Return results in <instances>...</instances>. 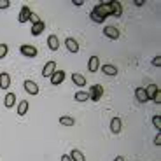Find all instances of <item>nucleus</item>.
<instances>
[{
    "instance_id": "obj_28",
    "label": "nucleus",
    "mask_w": 161,
    "mask_h": 161,
    "mask_svg": "<svg viewBox=\"0 0 161 161\" xmlns=\"http://www.w3.org/2000/svg\"><path fill=\"white\" fill-rule=\"evenodd\" d=\"M9 5H11V2H9V0H0V9H7Z\"/></svg>"
},
{
    "instance_id": "obj_34",
    "label": "nucleus",
    "mask_w": 161,
    "mask_h": 161,
    "mask_svg": "<svg viewBox=\"0 0 161 161\" xmlns=\"http://www.w3.org/2000/svg\"><path fill=\"white\" fill-rule=\"evenodd\" d=\"M135 5H138V7H140V5H144V2H142V0H135Z\"/></svg>"
},
{
    "instance_id": "obj_20",
    "label": "nucleus",
    "mask_w": 161,
    "mask_h": 161,
    "mask_svg": "<svg viewBox=\"0 0 161 161\" xmlns=\"http://www.w3.org/2000/svg\"><path fill=\"white\" fill-rule=\"evenodd\" d=\"M44 28H46V23L44 21H39V23H35L32 26V35H40V33L44 32Z\"/></svg>"
},
{
    "instance_id": "obj_11",
    "label": "nucleus",
    "mask_w": 161,
    "mask_h": 161,
    "mask_svg": "<svg viewBox=\"0 0 161 161\" xmlns=\"http://www.w3.org/2000/svg\"><path fill=\"white\" fill-rule=\"evenodd\" d=\"M47 46L51 51H56L58 47H60V39H58V35H49L47 37Z\"/></svg>"
},
{
    "instance_id": "obj_30",
    "label": "nucleus",
    "mask_w": 161,
    "mask_h": 161,
    "mask_svg": "<svg viewBox=\"0 0 161 161\" xmlns=\"http://www.w3.org/2000/svg\"><path fill=\"white\" fill-rule=\"evenodd\" d=\"M30 21H32V23L35 25V23H39L40 19H39V16H37V14H32V16H30Z\"/></svg>"
},
{
    "instance_id": "obj_12",
    "label": "nucleus",
    "mask_w": 161,
    "mask_h": 161,
    "mask_svg": "<svg viewBox=\"0 0 161 161\" xmlns=\"http://www.w3.org/2000/svg\"><path fill=\"white\" fill-rule=\"evenodd\" d=\"M65 46H67V49H69L70 53H77V51H79V44H77V40L72 39V37H69V39L65 40Z\"/></svg>"
},
{
    "instance_id": "obj_33",
    "label": "nucleus",
    "mask_w": 161,
    "mask_h": 161,
    "mask_svg": "<svg viewBox=\"0 0 161 161\" xmlns=\"http://www.w3.org/2000/svg\"><path fill=\"white\" fill-rule=\"evenodd\" d=\"M61 161H72V159H70L69 154H63V156H61Z\"/></svg>"
},
{
    "instance_id": "obj_1",
    "label": "nucleus",
    "mask_w": 161,
    "mask_h": 161,
    "mask_svg": "<svg viewBox=\"0 0 161 161\" xmlns=\"http://www.w3.org/2000/svg\"><path fill=\"white\" fill-rule=\"evenodd\" d=\"M112 16V9H110V2H102V4H98L97 7H93L91 14H89V18H91L95 23H103L105 18Z\"/></svg>"
},
{
    "instance_id": "obj_26",
    "label": "nucleus",
    "mask_w": 161,
    "mask_h": 161,
    "mask_svg": "<svg viewBox=\"0 0 161 161\" xmlns=\"http://www.w3.org/2000/svg\"><path fill=\"white\" fill-rule=\"evenodd\" d=\"M153 125L156 126V130H161V116H154L153 117Z\"/></svg>"
},
{
    "instance_id": "obj_7",
    "label": "nucleus",
    "mask_w": 161,
    "mask_h": 161,
    "mask_svg": "<svg viewBox=\"0 0 161 161\" xmlns=\"http://www.w3.org/2000/svg\"><path fill=\"white\" fill-rule=\"evenodd\" d=\"M88 70H89L91 74L98 72V70H100V58H98V56H91V58H89V61H88Z\"/></svg>"
},
{
    "instance_id": "obj_27",
    "label": "nucleus",
    "mask_w": 161,
    "mask_h": 161,
    "mask_svg": "<svg viewBox=\"0 0 161 161\" xmlns=\"http://www.w3.org/2000/svg\"><path fill=\"white\" fill-rule=\"evenodd\" d=\"M153 102H154V103H158V105H159V103H161V91H158V93H156V95H154V98H153Z\"/></svg>"
},
{
    "instance_id": "obj_17",
    "label": "nucleus",
    "mask_w": 161,
    "mask_h": 161,
    "mask_svg": "<svg viewBox=\"0 0 161 161\" xmlns=\"http://www.w3.org/2000/svg\"><path fill=\"white\" fill-rule=\"evenodd\" d=\"M69 156H70V159H72V161H86L84 154L80 153L79 149H72V151H70Z\"/></svg>"
},
{
    "instance_id": "obj_13",
    "label": "nucleus",
    "mask_w": 161,
    "mask_h": 161,
    "mask_svg": "<svg viewBox=\"0 0 161 161\" xmlns=\"http://www.w3.org/2000/svg\"><path fill=\"white\" fill-rule=\"evenodd\" d=\"M135 97H137V100L140 102V103H147V102H149V98H147V95H145V88H137L135 89Z\"/></svg>"
},
{
    "instance_id": "obj_35",
    "label": "nucleus",
    "mask_w": 161,
    "mask_h": 161,
    "mask_svg": "<svg viewBox=\"0 0 161 161\" xmlns=\"http://www.w3.org/2000/svg\"><path fill=\"white\" fill-rule=\"evenodd\" d=\"M114 161H125V158H123V156H117V158H116V159H114Z\"/></svg>"
},
{
    "instance_id": "obj_21",
    "label": "nucleus",
    "mask_w": 161,
    "mask_h": 161,
    "mask_svg": "<svg viewBox=\"0 0 161 161\" xmlns=\"http://www.w3.org/2000/svg\"><path fill=\"white\" fill-rule=\"evenodd\" d=\"M158 91H159V88H158L156 84H149L147 88H145V95H147V98H149V100H153L154 95H156Z\"/></svg>"
},
{
    "instance_id": "obj_22",
    "label": "nucleus",
    "mask_w": 161,
    "mask_h": 161,
    "mask_svg": "<svg viewBox=\"0 0 161 161\" xmlns=\"http://www.w3.org/2000/svg\"><path fill=\"white\" fill-rule=\"evenodd\" d=\"M28 102L26 100H21L19 102V105H18V116H25V114L28 112Z\"/></svg>"
},
{
    "instance_id": "obj_32",
    "label": "nucleus",
    "mask_w": 161,
    "mask_h": 161,
    "mask_svg": "<svg viewBox=\"0 0 161 161\" xmlns=\"http://www.w3.org/2000/svg\"><path fill=\"white\" fill-rule=\"evenodd\" d=\"M72 4L75 5V7H80V5L84 4V2H82V0H72Z\"/></svg>"
},
{
    "instance_id": "obj_15",
    "label": "nucleus",
    "mask_w": 161,
    "mask_h": 161,
    "mask_svg": "<svg viewBox=\"0 0 161 161\" xmlns=\"http://www.w3.org/2000/svg\"><path fill=\"white\" fill-rule=\"evenodd\" d=\"M72 80H74V84L79 86V88H82V86H86V77L82 75V74H72Z\"/></svg>"
},
{
    "instance_id": "obj_3",
    "label": "nucleus",
    "mask_w": 161,
    "mask_h": 161,
    "mask_svg": "<svg viewBox=\"0 0 161 161\" xmlns=\"http://www.w3.org/2000/svg\"><path fill=\"white\" fill-rule=\"evenodd\" d=\"M19 51H21V54H23V56H26V58H35L37 54H39L37 47H33V46H30V44H23L19 47Z\"/></svg>"
},
{
    "instance_id": "obj_2",
    "label": "nucleus",
    "mask_w": 161,
    "mask_h": 161,
    "mask_svg": "<svg viewBox=\"0 0 161 161\" xmlns=\"http://www.w3.org/2000/svg\"><path fill=\"white\" fill-rule=\"evenodd\" d=\"M89 100H93V102H98L102 97H103V86L102 84H95V86H91L89 88Z\"/></svg>"
},
{
    "instance_id": "obj_8",
    "label": "nucleus",
    "mask_w": 161,
    "mask_h": 161,
    "mask_svg": "<svg viewBox=\"0 0 161 161\" xmlns=\"http://www.w3.org/2000/svg\"><path fill=\"white\" fill-rule=\"evenodd\" d=\"M100 69L103 70V74H107L109 77H116L117 75V67L112 65V63H105V65H102Z\"/></svg>"
},
{
    "instance_id": "obj_29",
    "label": "nucleus",
    "mask_w": 161,
    "mask_h": 161,
    "mask_svg": "<svg viewBox=\"0 0 161 161\" xmlns=\"http://www.w3.org/2000/svg\"><path fill=\"white\" fill-rule=\"evenodd\" d=\"M153 65H154V67H161V56H156V58H154V60H153Z\"/></svg>"
},
{
    "instance_id": "obj_31",
    "label": "nucleus",
    "mask_w": 161,
    "mask_h": 161,
    "mask_svg": "<svg viewBox=\"0 0 161 161\" xmlns=\"http://www.w3.org/2000/svg\"><path fill=\"white\" fill-rule=\"evenodd\" d=\"M154 145H161V135H159V133L154 137Z\"/></svg>"
},
{
    "instance_id": "obj_10",
    "label": "nucleus",
    "mask_w": 161,
    "mask_h": 161,
    "mask_svg": "<svg viewBox=\"0 0 161 161\" xmlns=\"http://www.w3.org/2000/svg\"><path fill=\"white\" fill-rule=\"evenodd\" d=\"M56 70V61H47L42 69V75L44 77H51V74Z\"/></svg>"
},
{
    "instance_id": "obj_5",
    "label": "nucleus",
    "mask_w": 161,
    "mask_h": 161,
    "mask_svg": "<svg viewBox=\"0 0 161 161\" xmlns=\"http://www.w3.org/2000/svg\"><path fill=\"white\" fill-rule=\"evenodd\" d=\"M49 79H51V84L58 86V84H61V82L65 80V72H63V70H54Z\"/></svg>"
},
{
    "instance_id": "obj_4",
    "label": "nucleus",
    "mask_w": 161,
    "mask_h": 161,
    "mask_svg": "<svg viewBox=\"0 0 161 161\" xmlns=\"http://www.w3.org/2000/svg\"><path fill=\"white\" fill-rule=\"evenodd\" d=\"M32 14H33L32 9H30L28 5H23V7H21V11H19V16H18V21H19V23L30 21V16H32Z\"/></svg>"
},
{
    "instance_id": "obj_25",
    "label": "nucleus",
    "mask_w": 161,
    "mask_h": 161,
    "mask_svg": "<svg viewBox=\"0 0 161 161\" xmlns=\"http://www.w3.org/2000/svg\"><path fill=\"white\" fill-rule=\"evenodd\" d=\"M7 53H9V46L7 44H0V60L7 56Z\"/></svg>"
},
{
    "instance_id": "obj_14",
    "label": "nucleus",
    "mask_w": 161,
    "mask_h": 161,
    "mask_svg": "<svg viewBox=\"0 0 161 161\" xmlns=\"http://www.w3.org/2000/svg\"><path fill=\"white\" fill-rule=\"evenodd\" d=\"M11 86V75L7 72H2L0 74V88L2 89H7Z\"/></svg>"
},
{
    "instance_id": "obj_9",
    "label": "nucleus",
    "mask_w": 161,
    "mask_h": 161,
    "mask_svg": "<svg viewBox=\"0 0 161 161\" xmlns=\"http://www.w3.org/2000/svg\"><path fill=\"white\" fill-rule=\"evenodd\" d=\"M103 35H107L109 39H112V40H117V39H119V30H117L116 26H105V28H103Z\"/></svg>"
},
{
    "instance_id": "obj_19",
    "label": "nucleus",
    "mask_w": 161,
    "mask_h": 161,
    "mask_svg": "<svg viewBox=\"0 0 161 161\" xmlns=\"http://www.w3.org/2000/svg\"><path fill=\"white\" fill-rule=\"evenodd\" d=\"M110 131L116 133V135L121 131V119L119 117H112V121H110Z\"/></svg>"
},
{
    "instance_id": "obj_18",
    "label": "nucleus",
    "mask_w": 161,
    "mask_h": 161,
    "mask_svg": "<svg viewBox=\"0 0 161 161\" xmlns=\"http://www.w3.org/2000/svg\"><path fill=\"white\" fill-rule=\"evenodd\" d=\"M110 9H112V16L119 18L123 14V5H121V2H110Z\"/></svg>"
},
{
    "instance_id": "obj_16",
    "label": "nucleus",
    "mask_w": 161,
    "mask_h": 161,
    "mask_svg": "<svg viewBox=\"0 0 161 161\" xmlns=\"http://www.w3.org/2000/svg\"><path fill=\"white\" fill-rule=\"evenodd\" d=\"M16 105V95L14 93H7L5 95V109H12Z\"/></svg>"
},
{
    "instance_id": "obj_24",
    "label": "nucleus",
    "mask_w": 161,
    "mask_h": 161,
    "mask_svg": "<svg viewBox=\"0 0 161 161\" xmlns=\"http://www.w3.org/2000/svg\"><path fill=\"white\" fill-rule=\"evenodd\" d=\"M74 98H75V102H86V100H89V93L88 91H77Z\"/></svg>"
},
{
    "instance_id": "obj_6",
    "label": "nucleus",
    "mask_w": 161,
    "mask_h": 161,
    "mask_svg": "<svg viewBox=\"0 0 161 161\" xmlns=\"http://www.w3.org/2000/svg\"><path fill=\"white\" fill-rule=\"evenodd\" d=\"M25 91L28 93V95H39V84L37 82H33V80H25Z\"/></svg>"
},
{
    "instance_id": "obj_23",
    "label": "nucleus",
    "mask_w": 161,
    "mask_h": 161,
    "mask_svg": "<svg viewBox=\"0 0 161 161\" xmlns=\"http://www.w3.org/2000/svg\"><path fill=\"white\" fill-rule=\"evenodd\" d=\"M60 125H63V126H74V125H75V119H74V117H70V116H61L60 117Z\"/></svg>"
}]
</instances>
